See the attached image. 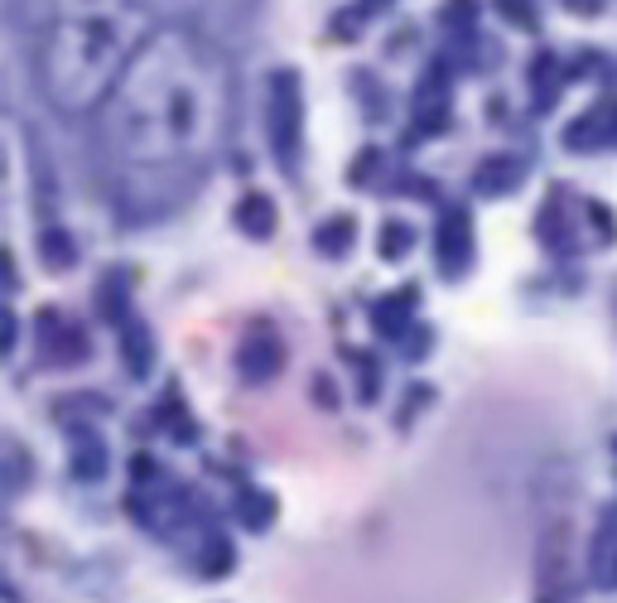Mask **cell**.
<instances>
[{
	"mask_svg": "<svg viewBox=\"0 0 617 603\" xmlns=\"http://www.w3.org/2000/svg\"><path fill=\"white\" fill-rule=\"evenodd\" d=\"M227 126H232L227 58L188 30H150L102 106L106 150L145 174L203 169Z\"/></svg>",
	"mask_w": 617,
	"mask_h": 603,
	"instance_id": "cell-1",
	"label": "cell"
},
{
	"mask_svg": "<svg viewBox=\"0 0 617 603\" xmlns=\"http://www.w3.org/2000/svg\"><path fill=\"white\" fill-rule=\"evenodd\" d=\"M150 39L140 0H48L34 30V68L58 112L106 106L121 72Z\"/></svg>",
	"mask_w": 617,
	"mask_h": 603,
	"instance_id": "cell-2",
	"label": "cell"
},
{
	"mask_svg": "<svg viewBox=\"0 0 617 603\" xmlns=\"http://www.w3.org/2000/svg\"><path fill=\"white\" fill-rule=\"evenodd\" d=\"M265 136L285 169L299 164V145H305V88H299L295 68H275L265 82Z\"/></svg>",
	"mask_w": 617,
	"mask_h": 603,
	"instance_id": "cell-3",
	"label": "cell"
},
{
	"mask_svg": "<svg viewBox=\"0 0 617 603\" xmlns=\"http://www.w3.org/2000/svg\"><path fill=\"white\" fill-rule=\"evenodd\" d=\"M285 367V338L271 329V323H251L237 343V372L241 382L261 386V382H275Z\"/></svg>",
	"mask_w": 617,
	"mask_h": 603,
	"instance_id": "cell-4",
	"label": "cell"
},
{
	"mask_svg": "<svg viewBox=\"0 0 617 603\" xmlns=\"http://www.w3.org/2000/svg\"><path fill=\"white\" fill-rule=\"evenodd\" d=\"M564 145H570V150H608V145H617V102L589 106V112L564 130Z\"/></svg>",
	"mask_w": 617,
	"mask_h": 603,
	"instance_id": "cell-5",
	"label": "cell"
},
{
	"mask_svg": "<svg viewBox=\"0 0 617 603\" xmlns=\"http://www.w3.org/2000/svg\"><path fill=\"white\" fill-rule=\"evenodd\" d=\"M434 251H439V271L449 275V281L468 265V257H473V227H468V213H464V208H449V213H444Z\"/></svg>",
	"mask_w": 617,
	"mask_h": 603,
	"instance_id": "cell-6",
	"label": "cell"
},
{
	"mask_svg": "<svg viewBox=\"0 0 617 603\" xmlns=\"http://www.w3.org/2000/svg\"><path fill=\"white\" fill-rule=\"evenodd\" d=\"M589 579L598 589H617V507L603 516L598 536H594V550H589Z\"/></svg>",
	"mask_w": 617,
	"mask_h": 603,
	"instance_id": "cell-7",
	"label": "cell"
},
{
	"mask_svg": "<svg viewBox=\"0 0 617 603\" xmlns=\"http://www.w3.org/2000/svg\"><path fill=\"white\" fill-rule=\"evenodd\" d=\"M415 121L425 130H439L444 121H449V78H444V72H430V78L420 82V92H415Z\"/></svg>",
	"mask_w": 617,
	"mask_h": 603,
	"instance_id": "cell-8",
	"label": "cell"
},
{
	"mask_svg": "<svg viewBox=\"0 0 617 603\" xmlns=\"http://www.w3.org/2000/svg\"><path fill=\"white\" fill-rule=\"evenodd\" d=\"M410 309H415V289H396V295H386L381 305L372 309V323H377L381 338H401L410 323Z\"/></svg>",
	"mask_w": 617,
	"mask_h": 603,
	"instance_id": "cell-9",
	"label": "cell"
},
{
	"mask_svg": "<svg viewBox=\"0 0 617 603\" xmlns=\"http://www.w3.org/2000/svg\"><path fill=\"white\" fill-rule=\"evenodd\" d=\"M121 353H126V372H130V377H145V372L155 367V338H150V329L130 319L126 333H121Z\"/></svg>",
	"mask_w": 617,
	"mask_h": 603,
	"instance_id": "cell-10",
	"label": "cell"
},
{
	"mask_svg": "<svg viewBox=\"0 0 617 603\" xmlns=\"http://www.w3.org/2000/svg\"><path fill=\"white\" fill-rule=\"evenodd\" d=\"M237 227L247 237H271L275 232V203L265 198V193H247V198L237 203Z\"/></svg>",
	"mask_w": 617,
	"mask_h": 603,
	"instance_id": "cell-11",
	"label": "cell"
},
{
	"mask_svg": "<svg viewBox=\"0 0 617 603\" xmlns=\"http://www.w3.org/2000/svg\"><path fill=\"white\" fill-rule=\"evenodd\" d=\"M516 179H522V160H512V155H498V160H488L478 169V193H512Z\"/></svg>",
	"mask_w": 617,
	"mask_h": 603,
	"instance_id": "cell-12",
	"label": "cell"
},
{
	"mask_svg": "<svg viewBox=\"0 0 617 603\" xmlns=\"http://www.w3.org/2000/svg\"><path fill=\"white\" fill-rule=\"evenodd\" d=\"M72 474L88 482L106 474V444L96 434H78V444H72Z\"/></svg>",
	"mask_w": 617,
	"mask_h": 603,
	"instance_id": "cell-13",
	"label": "cell"
},
{
	"mask_svg": "<svg viewBox=\"0 0 617 603\" xmlns=\"http://www.w3.org/2000/svg\"><path fill=\"white\" fill-rule=\"evenodd\" d=\"M237 516H241V526H251V531L271 526L275 498H271V492H261V488H241L237 492Z\"/></svg>",
	"mask_w": 617,
	"mask_h": 603,
	"instance_id": "cell-14",
	"label": "cell"
},
{
	"mask_svg": "<svg viewBox=\"0 0 617 603\" xmlns=\"http://www.w3.org/2000/svg\"><path fill=\"white\" fill-rule=\"evenodd\" d=\"M353 237H357V227H353V217H329V223L313 232V247L323 251V257H343L347 247H353Z\"/></svg>",
	"mask_w": 617,
	"mask_h": 603,
	"instance_id": "cell-15",
	"label": "cell"
},
{
	"mask_svg": "<svg viewBox=\"0 0 617 603\" xmlns=\"http://www.w3.org/2000/svg\"><path fill=\"white\" fill-rule=\"evenodd\" d=\"M570 526H555L550 531V546H546V555H540V565H546V579L550 584H560L564 579V570H570V536H564Z\"/></svg>",
	"mask_w": 617,
	"mask_h": 603,
	"instance_id": "cell-16",
	"label": "cell"
},
{
	"mask_svg": "<svg viewBox=\"0 0 617 603\" xmlns=\"http://www.w3.org/2000/svg\"><path fill=\"white\" fill-rule=\"evenodd\" d=\"M54 323H58V319H54ZM44 348H48V357H58V362H78V357H88L82 329H68V323H58V333H54V338H44Z\"/></svg>",
	"mask_w": 617,
	"mask_h": 603,
	"instance_id": "cell-17",
	"label": "cell"
},
{
	"mask_svg": "<svg viewBox=\"0 0 617 603\" xmlns=\"http://www.w3.org/2000/svg\"><path fill=\"white\" fill-rule=\"evenodd\" d=\"M232 560H237V555H232V546H227L222 536H208V546L198 550V570L208 574V579L227 574V570H232Z\"/></svg>",
	"mask_w": 617,
	"mask_h": 603,
	"instance_id": "cell-18",
	"label": "cell"
},
{
	"mask_svg": "<svg viewBox=\"0 0 617 603\" xmlns=\"http://www.w3.org/2000/svg\"><path fill=\"white\" fill-rule=\"evenodd\" d=\"M39 251L48 257V265H54V271H64V265H68L72 257H78V247H72V241H68L64 232H58V227H48V232L39 237Z\"/></svg>",
	"mask_w": 617,
	"mask_h": 603,
	"instance_id": "cell-19",
	"label": "cell"
},
{
	"mask_svg": "<svg viewBox=\"0 0 617 603\" xmlns=\"http://www.w3.org/2000/svg\"><path fill=\"white\" fill-rule=\"evenodd\" d=\"M410 241H415V232H410L405 223H386L381 227V257L386 261H401L405 251H410Z\"/></svg>",
	"mask_w": 617,
	"mask_h": 603,
	"instance_id": "cell-20",
	"label": "cell"
},
{
	"mask_svg": "<svg viewBox=\"0 0 617 603\" xmlns=\"http://www.w3.org/2000/svg\"><path fill=\"white\" fill-rule=\"evenodd\" d=\"M498 10L516 30H536V5H530V0H498Z\"/></svg>",
	"mask_w": 617,
	"mask_h": 603,
	"instance_id": "cell-21",
	"label": "cell"
},
{
	"mask_svg": "<svg viewBox=\"0 0 617 603\" xmlns=\"http://www.w3.org/2000/svg\"><path fill=\"white\" fill-rule=\"evenodd\" d=\"M473 10H478L473 0H449V10H444V20H464V24H468V20H473Z\"/></svg>",
	"mask_w": 617,
	"mask_h": 603,
	"instance_id": "cell-22",
	"label": "cell"
},
{
	"mask_svg": "<svg viewBox=\"0 0 617 603\" xmlns=\"http://www.w3.org/2000/svg\"><path fill=\"white\" fill-rule=\"evenodd\" d=\"M574 10H584V15H598V0H570Z\"/></svg>",
	"mask_w": 617,
	"mask_h": 603,
	"instance_id": "cell-23",
	"label": "cell"
}]
</instances>
